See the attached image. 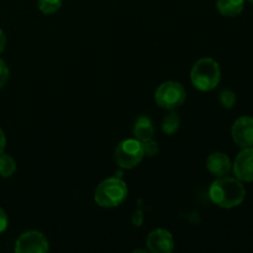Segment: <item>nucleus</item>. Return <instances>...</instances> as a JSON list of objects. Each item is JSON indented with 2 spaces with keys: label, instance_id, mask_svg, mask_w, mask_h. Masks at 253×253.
Here are the masks:
<instances>
[{
  "label": "nucleus",
  "instance_id": "nucleus-1",
  "mask_svg": "<svg viewBox=\"0 0 253 253\" xmlns=\"http://www.w3.org/2000/svg\"><path fill=\"white\" fill-rule=\"evenodd\" d=\"M209 198L216 207L234 209L240 207L246 198V189L236 178L221 177L215 179L209 188Z\"/></svg>",
  "mask_w": 253,
  "mask_h": 253
},
{
  "label": "nucleus",
  "instance_id": "nucleus-2",
  "mask_svg": "<svg viewBox=\"0 0 253 253\" xmlns=\"http://www.w3.org/2000/svg\"><path fill=\"white\" fill-rule=\"evenodd\" d=\"M128 194L127 184L119 177H110L104 179L94 190V202L100 208L113 209L118 208L126 200Z\"/></svg>",
  "mask_w": 253,
  "mask_h": 253
},
{
  "label": "nucleus",
  "instance_id": "nucleus-3",
  "mask_svg": "<svg viewBox=\"0 0 253 253\" xmlns=\"http://www.w3.org/2000/svg\"><path fill=\"white\" fill-rule=\"evenodd\" d=\"M221 81V69L219 63L210 57L200 58L190 69V82L200 91H211Z\"/></svg>",
  "mask_w": 253,
  "mask_h": 253
},
{
  "label": "nucleus",
  "instance_id": "nucleus-4",
  "mask_svg": "<svg viewBox=\"0 0 253 253\" xmlns=\"http://www.w3.org/2000/svg\"><path fill=\"white\" fill-rule=\"evenodd\" d=\"M187 99L185 88L175 81L163 82L155 91V101L165 110H174L184 104Z\"/></svg>",
  "mask_w": 253,
  "mask_h": 253
},
{
  "label": "nucleus",
  "instance_id": "nucleus-5",
  "mask_svg": "<svg viewBox=\"0 0 253 253\" xmlns=\"http://www.w3.org/2000/svg\"><path fill=\"white\" fill-rule=\"evenodd\" d=\"M145 157L142 142L136 138L121 141L115 150V161L123 169H132L137 167Z\"/></svg>",
  "mask_w": 253,
  "mask_h": 253
},
{
  "label": "nucleus",
  "instance_id": "nucleus-6",
  "mask_svg": "<svg viewBox=\"0 0 253 253\" xmlns=\"http://www.w3.org/2000/svg\"><path fill=\"white\" fill-rule=\"evenodd\" d=\"M49 250V242L42 232L30 230L20 235L15 242V252L17 253H46Z\"/></svg>",
  "mask_w": 253,
  "mask_h": 253
},
{
  "label": "nucleus",
  "instance_id": "nucleus-7",
  "mask_svg": "<svg viewBox=\"0 0 253 253\" xmlns=\"http://www.w3.org/2000/svg\"><path fill=\"white\" fill-rule=\"evenodd\" d=\"M235 178L242 183L253 182V146L242 148L232 163Z\"/></svg>",
  "mask_w": 253,
  "mask_h": 253
},
{
  "label": "nucleus",
  "instance_id": "nucleus-8",
  "mask_svg": "<svg viewBox=\"0 0 253 253\" xmlns=\"http://www.w3.org/2000/svg\"><path fill=\"white\" fill-rule=\"evenodd\" d=\"M231 136L235 145L240 148L253 146V118L241 116L234 123L231 127Z\"/></svg>",
  "mask_w": 253,
  "mask_h": 253
},
{
  "label": "nucleus",
  "instance_id": "nucleus-9",
  "mask_svg": "<svg viewBox=\"0 0 253 253\" xmlns=\"http://www.w3.org/2000/svg\"><path fill=\"white\" fill-rule=\"evenodd\" d=\"M146 245L151 253H170L174 249V239L168 230L156 229L148 234Z\"/></svg>",
  "mask_w": 253,
  "mask_h": 253
},
{
  "label": "nucleus",
  "instance_id": "nucleus-10",
  "mask_svg": "<svg viewBox=\"0 0 253 253\" xmlns=\"http://www.w3.org/2000/svg\"><path fill=\"white\" fill-rule=\"evenodd\" d=\"M207 168L214 177H226L232 170V162L224 152H214L208 157Z\"/></svg>",
  "mask_w": 253,
  "mask_h": 253
},
{
  "label": "nucleus",
  "instance_id": "nucleus-11",
  "mask_svg": "<svg viewBox=\"0 0 253 253\" xmlns=\"http://www.w3.org/2000/svg\"><path fill=\"white\" fill-rule=\"evenodd\" d=\"M132 131L135 138L140 141V142L151 140V138H153V135H155V127H153L152 121L146 115L137 118V120L135 121V125H133Z\"/></svg>",
  "mask_w": 253,
  "mask_h": 253
},
{
  "label": "nucleus",
  "instance_id": "nucleus-12",
  "mask_svg": "<svg viewBox=\"0 0 253 253\" xmlns=\"http://www.w3.org/2000/svg\"><path fill=\"white\" fill-rule=\"evenodd\" d=\"M245 0H216V9L222 16L236 17L244 11Z\"/></svg>",
  "mask_w": 253,
  "mask_h": 253
},
{
  "label": "nucleus",
  "instance_id": "nucleus-13",
  "mask_svg": "<svg viewBox=\"0 0 253 253\" xmlns=\"http://www.w3.org/2000/svg\"><path fill=\"white\" fill-rule=\"evenodd\" d=\"M180 125V119L178 116L177 113H174L173 110H169V114L163 118L162 124H161V127H162V131L166 133V135L170 136L174 135L178 131Z\"/></svg>",
  "mask_w": 253,
  "mask_h": 253
},
{
  "label": "nucleus",
  "instance_id": "nucleus-14",
  "mask_svg": "<svg viewBox=\"0 0 253 253\" xmlns=\"http://www.w3.org/2000/svg\"><path fill=\"white\" fill-rule=\"evenodd\" d=\"M16 172V162L11 156L2 152L0 155V175L2 178L11 177Z\"/></svg>",
  "mask_w": 253,
  "mask_h": 253
},
{
  "label": "nucleus",
  "instance_id": "nucleus-15",
  "mask_svg": "<svg viewBox=\"0 0 253 253\" xmlns=\"http://www.w3.org/2000/svg\"><path fill=\"white\" fill-rule=\"evenodd\" d=\"M37 6L42 14L52 15L61 9L62 0H39Z\"/></svg>",
  "mask_w": 253,
  "mask_h": 253
},
{
  "label": "nucleus",
  "instance_id": "nucleus-16",
  "mask_svg": "<svg viewBox=\"0 0 253 253\" xmlns=\"http://www.w3.org/2000/svg\"><path fill=\"white\" fill-rule=\"evenodd\" d=\"M219 100L222 108L232 109L235 105H236L237 98H236V94H235L234 91L230 90V89H224V90L220 93Z\"/></svg>",
  "mask_w": 253,
  "mask_h": 253
},
{
  "label": "nucleus",
  "instance_id": "nucleus-17",
  "mask_svg": "<svg viewBox=\"0 0 253 253\" xmlns=\"http://www.w3.org/2000/svg\"><path fill=\"white\" fill-rule=\"evenodd\" d=\"M142 146H143V152H145V156H147V157H153V156L157 155L158 151H160L158 143L156 142V141H153V138L142 142Z\"/></svg>",
  "mask_w": 253,
  "mask_h": 253
},
{
  "label": "nucleus",
  "instance_id": "nucleus-18",
  "mask_svg": "<svg viewBox=\"0 0 253 253\" xmlns=\"http://www.w3.org/2000/svg\"><path fill=\"white\" fill-rule=\"evenodd\" d=\"M9 67L2 59H0V89L6 84L7 79H9Z\"/></svg>",
  "mask_w": 253,
  "mask_h": 253
},
{
  "label": "nucleus",
  "instance_id": "nucleus-19",
  "mask_svg": "<svg viewBox=\"0 0 253 253\" xmlns=\"http://www.w3.org/2000/svg\"><path fill=\"white\" fill-rule=\"evenodd\" d=\"M7 225H9V219H7L6 212L0 208V234H2L7 229Z\"/></svg>",
  "mask_w": 253,
  "mask_h": 253
},
{
  "label": "nucleus",
  "instance_id": "nucleus-20",
  "mask_svg": "<svg viewBox=\"0 0 253 253\" xmlns=\"http://www.w3.org/2000/svg\"><path fill=\"white\" fill-rule=\"evenodd\" d=\"M5 145H6V137H5V133L4 131L0 128V155L4 152L5 150Z\"/></svg>",
  "mask_w": 253,
  "mask_h": 253
},
{
  "label": "nucleus",
  "instance_id": "nucleus-21",
  "mask_svg": "<svg viewBox=\"0 0 253 253\" xmlns=\"http://www.w3.org/2000/svg\"><path fill=\"white\" fill-rule=\"evenodd\" d=\"M5 46H6V36H5L2 30H0V53L4 51Z\"/></svg>",
  "mask_w": 253,
  "mask_h": 253
},
{
  "label": "nucleus",
  "instance_id": "nucleus-22",
  "mask_svg": "<svg viewBox=\"0 0 253 253\" xmlns=\"http://www.w3.org/2000/svg\"><path fill=\"white\" fill-rule=\"evenodd\" d=\"M247 1H250V2H251V4H253V0H247Z\"/></svg>",
  "mask_w": 253,
  "mask_h": 253
}]
</instances>
